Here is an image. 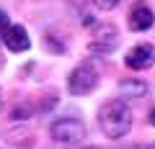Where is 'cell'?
<instances>
[{
	"instance_id": "obj_7",
	"label": "cell",
	"mask_w": 155,
	"mask_h": 149,
	"mask_svg": "<svg viewBox=\"0 0 155 149\" xmlns=\"http://www.w3.org/2000/svg\"><path fill=\"white\" fill-rule=\"evenodd\" d=\"M119 93L127 95V98H145L147 95V82H142V80H122L119 82Z\"/></svg>"
},
{
	"instance_id": "obj_5",
	"label": "cell",
	"mask_w": 155,
	"mask_h": 149,
	"mask_svg": "<svg viewBox=\"0 0 155 149\" xmlns=\"http://www.w3.org/2000/svg\"><path fill=\"white\" fill-rule=\"evenodd\" d=\"M127 23H129V28H132V31H147V28H153V23H155L153 8H150L145 0H137V3L129 8Z\"/></svg>"
},
{
	"instance_id": "obj_2",
	"label": "cell",
	"mask_w": 155,
	"mask_h": 149,
	"mask_svg": "<svg viewBox=\"0 0 155 149\" xmlns=\"http://www.w3.org/2000/svg\"><path fill=\"white\" fill-rule=\"evenodd\" d=\"M49 134L57 144L72 147V144H80L85 139V123L80 118H57L49 126Z\"/></svg>"
},
{
	"instance_id": "obj_10",
	"label": "cell",
	"mask_w": 155,
	"mask_h": 149,
	"mask_svg": "<svg viewBox=\"0 0 155 149\" xmlns=\"http://www.w3.org/2000/svg\"><path fill=\"white\" fill-rule=\"evenodd\" d=\"M150 123H153V126H155V108L150 110Z\"/></svg>"
},
{
	"instance_id": "obj_4",
	"label": "cell",
	"mask_w": 155,
	"mask_h": 149,
	"mask_svg": "<svg viewBox=\"0 0 155 149\" xmlns=\"http://www.w3.org/2000/svg\"><path fill=\"white\" fill-rule=\"evenodd\" d=\"M153 62H155V46L153 44H137L124 54V64L134 72H142L147 67H153Z\"/></svg>"
},
{
	"instance_id": "obj_8",
	"label": "cell",
	"mask_w": 155,
	"mask_h": 149,
	"mask_svg": "<svg viewBox=\"0 0 155 149\" xmlns=\"http://www.w3.org/2000/svg\"><path fill=\"white\" fill-rule=\"evenodd\" d=\"M93 3L101 8V11H111V8L119 5V0H93Z\"/></svg>"
},
{
	"instance_id": "obj_3",
	"label": "cell",
	"mask_w": 155,
	"mask_h": 149,
	"mask_svg": "<svg viewBox=\"0 0 155 149\" xmlns=\"http://www.w3.org/2000/svg\"><path fill=\"white\" fill-rule=\"evenodd\" d=\"M98 85V72H96L93 64L83 62V64H78L75 70L70 72V77H67V90L70 95H88L96 90Z\"/></svg>"
},
{
	"instance_id": "obj_9",
	"label": "cell",
	"mask_w": 155,
	"mask_h": 149,
	"mask_svg": "<svg viewBox=\"0 0 155 149\" xmlns=\"http://www.w3.org/2000/svg\"><path fill=\"white\" fill-rule=\"evenodd\" d=\"M8 26H11V23H8V16H5V13H3V11H0V33L5 31Z\"/></svg>"
},
{
	"instance_id": "obj_1",
	"label": "cell",
	"mask_w": 155,
	"mask_h": 149,
	"mask_svg": "<svg viewBox=\"0 0 155 149\" xmlns=\"http://www.w3.org/2000/svg\"><path fill=\"white\" fill-rule=\"evenodd\" d=\"M98 126L109 139H122L132 129V110L124 100H106L98 110Z\"/></svg>"
},
{
	"instance_id": "obj_6",
	"label": "cell",
	"mask_w": 155,
	"mask_h": 149,
	"mask_svg": "<svg viewBox=\"0 0 155 149\" xmlns=\"http://www.w3.org/2000/svg\"><path fill=\"white\" fill-rule=\"evenodd\" d=\"M3 44H5L13 54H18V51H26L28 46H31V39H28L26 28L16 23V26H8L5 31H3Z\"/></svg>"
}]
</instances>
